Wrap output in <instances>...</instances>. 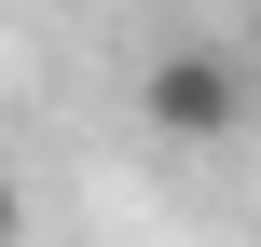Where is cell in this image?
<instances>
[{
    "label": "cell",
    "instance_id": "2",
    "mask_svg": "<svg viewBox=\"0 0 261 247\" xmlns=\"http://www.w3.org/2000/svg\"><path fill=\"white\" fill-rule=\"evenodd\" d=\"M14 220H28V206H14V179H0V247H14Z\"/></svg>",
    "mask_w": 261,
    "mask_h": 247
},
{
    "label": "cell",
    "instance_id": "1",
    "mask_svg": "<svg viewBox=\"0 0 261 247\" xmlns=\"http://www.w3.org/2000/svg\"><path fill=\"white\" fill-rule=\"evenodd\" d=\"M248 55H234V41H206V28H193V41H165V55H151V69H138V110H151V124H165V138H234V124H248Z\"/></svg>",
    "mask_w": 261,
    "mask_h": 247
}]
</instances>
